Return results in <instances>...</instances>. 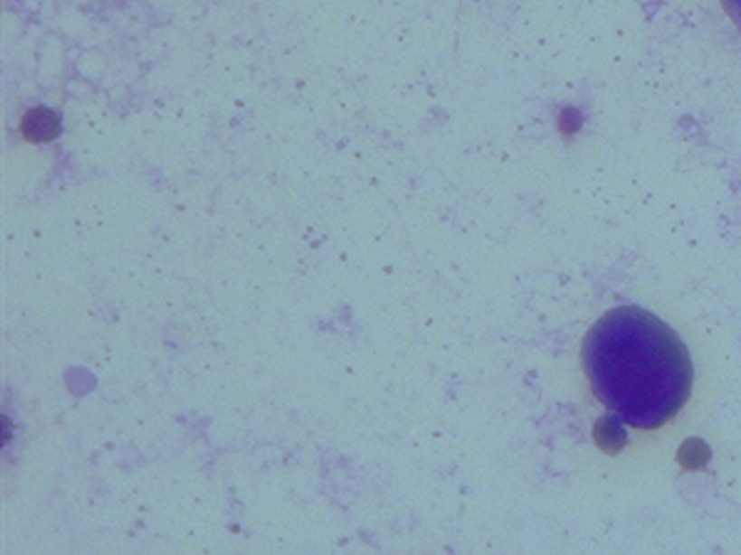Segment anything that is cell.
<instances>
[{
  "label": "cell",
  "mask_w": 741,
  "mask_h": 555,
  "mask_svg": "<svg viewBox=\"0 0 741 555\" xmlns=\"http://www.w3.org/2000/svg\"><path fill=\"white\" fill-rule=\"evenodd\" d=\"M581 363L598 402L628 428H662L692 392L682 338L641 306L605 311L584 338Z\"/></svg>",
  "instance_id": "1"
},
{
  "label": "cell",
  "mask_w": 741,
  "mask_h": 555,
  "mask_svg": "<svg viewBox=\"0 0 741 555\" xmlns=\"http://www.w3.org/2000/svg\"><path fill=\"white\" fill-rule=\"evenodd\" d=\"M20 131L23 136L33 141V144H45V141H52V138L60 134V118H57L55 111L45 109V107H37V109L28 111L23 117V124H20Z\"/></svg>",
  "instance_id": "2"
},
{
  "label": "cell",
  "mask_w": 741,
  "mask_h": 555,
  "mask_svg": "<svg viewBox=\"0 0 741 555\" xmlns=\"http://www.w3.org/2000/svg\"><path fill=\"white\" fill-rule=\"evenodd\" d=\"M722 5L727 8V13L732 15L734 23L741 28V0H722Z\"/></svg>",
  "instance_id": "3"
}]
</instances>
